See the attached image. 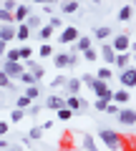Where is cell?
I'll list each match as a JSON object with an SVG mask.
<instances>
[{
  "label": "cell",
  "mask_w": 136,
  "mask_h": 151,
  "mask_svg": "<svg viewBox=\"0 0 136 151\" xmlns=\"http://www.w3.org/2000/svg\"><path fill=\"white\" fill-rule=\"evenodd\" d=\"M98 139H101V144H104L109 151H124V136H121L119 131L101 129V131H98Z\"/></svg>",
  "instance_id": "obj_1"
},
{
  "label": "cell",
  "mask_w": 136,
  "mask_h": 151,
  "mask_svg": "<svg viewBox=\"0 0 136 151\" xmlns=\"http://www.w3.org/2000/svg\"><path fill=\"white\" fill-rule=\"evenodd\" d=\"M131 35L129 33H116L114 40H111V48H114V53H129L131 50Z\"/></svg>",
  "instance_id": "obj_2"
},
{
  "label": "cell",
  "mask_w": 136,
  "mask_h": 151,
  "mask_svg": "<svg viewBox=\"0 0 136 151\" xmlns=\"http://www.w3.org/2000/svg\"><path fill=\"white\" fill-rule=\"evenodd\" d=\"M116 119H119L121 126H126V129H134V124H136V111H134V106H124V108H119Z\"/></svg>",
  "instance_id": "obj_3"
},
{
  "label": "cell",
  "mask_w": 136,
  "mask_h": 151,
  "mask_svg": "<svg viewBox=\"0 0 136 151\" xmlns=\"http://www.w3.org/2000/svg\"><path fill=\"white\" fill-rule=\"evenodd\" d=\"M78 28L76 25H65V28H60V35H58V43H63V45H73L78 40Z\"/></svg>",
  "instance_id": "obj_4"
},
{
  "label": "cell",
  "mask_w": 136,
  "mask_h": 151,
  "mask_svg": "<svg viewBox=\"0 0 136 151\" xmlns=\"http://www.w3.org/2000/svg\"><path fill=\"white\" fill-rule=\"evenodd\" d=\"M119 78H121V86H124V91H131V88L136 86V68H134V65L124 68Z\"/></svg>",
  "instance_id": "obj_5"
},
{
  "label": "cell",
  "mask_w": 136,
  "mask_h": 151,
  "mask_svg": "<svg viewBox=\"0 0 136 151\" xmlns=\"http://www.w3.org/2000/svg\"><path fill=\"white\" fill-rule=\"evenodd\" d=\"M0 70L13 81V78H20V73L25 68H23V63H8V60H3V63H0Z\"/></svg>",
  "instance_id": "obj_6"
},
{
  "label": "cell",
  "mask_w": 136,
  "mask_h": 151,
  "mask_svg": "<svg viewBox=\"0 0 136 151\" xmlns=\"http://www.w3.org/2000/svg\"><path fill=\"white\" fill-rule=\"evenodd\" d=\"M28 15H30V5L18 3V8L13 10V25H23V23L28 20Z\"/></svg>",
  "instance_id": "obj_7"
},
{
  "label": "cell",
  "mask_w": 136,
  "mask_h": 151,
  "mask_svg": "<svg viewBox=\"0 0 136 151\" xmlns=\"http://www.w3.org/2000/svg\"><path fill=\"white\" fill-rule=\"evenodd\" d=\"M65 96H81V81H78V76H68V81H65Z\"/></svg>",
  "instance_id": "obj_8"
},
{
  "label": "cell",
  "mask_w": 136,
  "mask_h": 151,
  "mask_svg": "<svg viewBox=\"0 0 136 151\" xmlns=\"http://www.w3.org/2000/svg\"><path fill=\"white\" fill-rule=\"evenodd\" d=\"M98 58H104L106 68H111V65H114L116 53H114V48H111V43H104V48H101V55H98Z\"/></svg>",
  "instance_id": "obj_9"
},
{
  "label": "cell",
  "mask_w": 136,
  "mask_h": 151,
  "mask_svg": "<svg viewBox=\"0 0 136 151\" xmlns=\"http://www.w3.org/2000/svg\"><path fill=\"white\" fill-rule=\"evenodd\" d=\"M45 108H50V111H60V108H65V98L63 96H48V98H45Z\"/></svg>",
  "instance_id": "obj_10"
},
{
  "label": "cell",
  "mask_w": 136,
  "mask_h": 151,
  "mask_svg": "<svg viewBox=\"0 0 136 151\" xmlns=\"http://www.w3.org/2000/svg\"><path fill=\"white\" fill-rule=\"evenodd\" d=\"M0 40L8 45V40H15V25H0Z\"/></svg>",
  "instance_id": "obj_11"
},
{
  "label": "cell",
  "mask_w": 136,
  "mask_h": 151,
  "mask_svg": "<svg viewBox=\"0 0 136 151\" xmlns=\"http://www.w3.org/2000/svg\"><path fill=\"white\" fill-rule=\"evenodd\" d=\"M131 18H134V3H126V5H121V10H119V20H121V23H129Z\"/></svg>",
  "instance_id": "obj_12"
},
{
  "label": "cell",
  "mask_w": 136,
  "mask_h": 151,
  "mask_svg": "<svg viewBox=\"0 0 136 151\" xmlns=\"http://www.w3.org/2000/svg\"><path fill=\"white\" fill-rule=\"evenodd\" d=\"M131 58H134V55H131V50H129V53H116V60H114V63L124 70V68H129V65H134V63H131Z\"/></svg>",
  "instance_id": "obj_13"
},
{
  "label": "cell",
  "mask_w": 136,
  "mask_h": 151,
  "mask_svg": "<svg viewBox=\"0 0 136 151\" xmlns=\"http://www.w3.org/2000/svg\"><path fill=\"white\" fill-rule=\"evenodd\" d=\"M88 48H91V35H78V40L73 43V50H76V53L81 50L83 53V50H88Z\"/></svg>",
  "instance_id": "obj_14"
},
{
  "label": "cell",
  "mask_w": 136,
  "mask_h": 151,
  "mask_svg": "<svg viewBox=\"0 0 136 151\" xmlns=\"http://www.w3.org/2000/svg\"><path fill=\"white\" fill-rule=\"evenodd\" d=\"M114 35V30H111L109 25H98V28H93V38H98V40H106V38H111Z\"/></svg>",
  "instance_id": "obj_15"
},
{
  "label": "cell",
  "mask_w": 136,
  "mask_h": 151,
  "mask_svg": "<svg viewBox=\"0 0 136 151\" xmlns=\"http://www.w3.org/2000/svg\"><path fill=\"white\" fill-rule=\"evenodd\" d=\"M23 25H25L28 30H40V28H43V20H40V15H28V20L23 23Z\"/></svg>",
  "instance_id": "obj_16"
},
{
  "label": "cell",
  "mask_w": 136,
  "mask_h": 151,
  "mask_svg": "<svg viewBox=\"0 0 136 151\" xmlns=\"http://www.w3.org/2000/svg\"><path fill=\"white\" fill-rule=\"evenodd\" d=\"M28 38H30V30L25 25H15V40H20V43L28 45Z\"/></svg>",
  "instance_id": "obj_17"
},
{
  "label": "cell",
  "mask_w": 136,
  "mask_h": 151,
  "mask_svg": "<svg viewBox=\"0 0 136 151\" xmlns=\"http://www.w3.org/2000/svg\"><path fill=\"white\" fill-rule=\"evenodd\" d=\"M78 8H81V3H76V0H71V3H60V13H63V15L78 13Z\"/></svg>",
  "instance_id": "obj_18"
},
{
  "label": "cell",
  "mask_w": 136,
  "mask_h": 151,
  "mask_svg": "<svg viewBox=\"0 0 136 151\" xmlns=\"http://www.w3.org/2000/svg\"><path fill=\"white\" fill-rule=\"evenodd\" d=\"M111 76H114V70H111V68H106V65H104V68H98L96 73H93V78H98V81L109 83V81H111Z\"/></svg>",
  "instance_id": "obj_19"
},
{
  "label": "cell",
  "mask_w": 136,
  "mask_h": 151,
  "mask_svg": "<svg viewBox=\"0 0 136 151\" xmlns=\"http://www.w3.org/2000/svg\"><path fill=\"white\" fill-rule=\"evenodd\" d=\"M53 65L55 68H68V53H53Z\"/></svg>",
  "instance_id": "obj_20"
},
{
  "label": "cell",
  "mask_w": 136,
  "mask_h": 151,
  "mask_svg": "<svg viewBox=\"0 0 136 151\" xmlns=\"http://www.w3.org/2000/svg\"><path fill=\"white\" fill-rule=\"evenodd\" d=\"M81 146H83L86 151H98V144H96V139H93V136H88V134L81 139Z\"/></svg>",
  "instance_id": "obj_21"
},
{
  "label": "cell",
  "mask_w": 136,
  "mask_h": 151,
  "mask_svg": "<svg viewBox=\"0 0 136 151\" xmlns=\"http://www.w3.org/2000/svg\"><path fill=\"white\" fill-rule=\"evenodd\" d=\"M0 88H8V91H13V93L18 91V86H15V83L10 81V78H8L5 73H3V70H0Z\"/></svg>",
  "instance_id": "obj_22"
},
{
  "label": "cell",
  "mask_w": 136,
  "mask_h": 151,
  "mask_svg": "<svg viewBox=\"0 0 136 151\" xmlns=\"http://www.w3.org/2000/svg\"><path fill=\"white\" fill-rule=\"evenodd\" d=\"M18 81H20V83H23L25 88H28V86H38V81H35V78H33V73H28V70H23Z\"/></svg>",
  "instance_id": "obj_23"
},
{
  "label": "cell",
  "mask_w": 136,
  "mask_h": 151,
  "mask_svg": "<svg viewBox=\"0 0 136 151\" xmlns=\"http://www.w3.org/2000/svg\"><path fill=\"white\" fill-rule=\"evenodd\" d=\"M23 96H25V98H30V101L35 103V98L40 96V88H38V86H28L25 91H23Z\"/></svg>",
  "instance_id": "obj_24"
},
{
  "label": "cell",
  "mask_w": 136,
  "mask_h": 151,
  "mask_svg": "<svg viewBox=\"0 0 136 151\" xmlns=\"http://www.w3.org/2000/svg\"><path fill=\"white\" fill-rule=\"evenodd\" d=\"M43 134H45V131L40 129V126H33V129L28 131V139H30V141H40V139H43Z\"/></svg>",
  "instance_id": "obj_25"
},
{
  "label": "cell",
  "mask_w": 136,
  "mask_h": 151,
  "mask_svg": "<svg viewBox=\"0 0 136 151\" xmlns=\"http://www.w3.org/2000/svg\"><path fill=\"white\" fill-rule=\"evenodd\" d=\"M38 38H40V40H45V43H48L50 38H53V28H50V25H43V28H40V30H38Z\"/></svg>",
  "instance_id": "obj_26"
},
{
  "label": "cell",
  "mask_w": 136,
  "mask_h": 151,
  "mask_svg": "<svg viewBox=\"0 0 136 151\" xmlns=\"http://www.w3.org/2000/svg\"><path fill=\"white\" fill-rule=\"evenodd\" d=\"M18 53H20V63H25V60H30L33 48H30V45H20V48H18Z\"/></svg>",
  "instance_id": "obj_27"
},
{
  "label": "cell",
  "mask_w": 136,
  "mask_h": 151,
  "mask_svg": "<svg viewBox=\"0 0 136 151\" xmlns=\"http://www.w3.org/2000/svg\"><path fill=\"white\" fill-rule=\"evenodd\" d=\"M23 119H25V111H20V108H13L10 111V124H20Z\"/></svg>",
  "instance_id": "obj_28"
},
{
  "label": "cell",
  "mask_w": 136,
  "mask_h": 151,
  "mask_svg": "<svg viewBox=\"0 0 136 151\" xmlns=\"http://www.w3.org/2000/svg\"><path fill=\"white\" fill-rule=\"evenodd\" d=\"M30 103H33V101H30V98H25L23 93H20L18 98H15V108H20V111H25V108L30 106Z\"/></svg>",
  "instance_id": "obj_29"
},
{
  "label": "cell",
  "mask_w": 136,
  "mask_h": 151,
  "mask_svg": "<svg viewBox=\"0 0 136 151\" xmlns=\"http://www.w3.org/2000/svg\"><path fill=\"white\" fill-rule=\"evenodd\" d=\"M0 25H13V13H8V10L0 8Z\"/></svg>",
  "instance_id": "obj_30"
},
{
  "label": "cell",
  "mask_w": 136,
  "mask_h": 151,
  "mask_svg": "<svg viewBox=\"0 0 136 151\" xmlns=\"http://www.w3.org/2000/svg\"><path fill=\"white\" fill-rule=\"evenodd\" d=\"M38 55H40V58H50V55H53V48H50V43H43V45H40Z\"/></svg>",
  "instance_id": "obj_31"
},
{
  "label": "cell",
  "mask_w": 136,
  "mask_h": 151,
  "mask_svg": "<svg viewBox=\"0 0 136 151\" xmlns=\"http://www.w3.org/2000/svg\"><path fill=\"white\" fill-rule=\"evenodd\" d=\"M81 55H83V58L88 60V63H91V60H96V58H98V53H96V48H93V45H91V48H88V50H83Z\"/></svg>",
  "instance_id": "obj_32"
},
{
  "label": "cell",
  "mask_w": 136,
  "mask_h": 151,
  "mask_svg": "<svg viewBox=\"0 0 136 151\" xmlns=\"http://www.w3.org/2000/svg\"><path fill=\"white\" fill-rule=\"evenodd\" d=\"M65 81H68V76H55L53 81H50V86H53V88H60V86H65Z\"/></svg>",
  "instance_id": "obj_33"
},
{
  "label": "cell",
  "mask_w": 136,
  "mask_h": 151,
  "mask_svg": "<svg viewBox=\"0 0 136 151\" xmlns=\"http://www.w3.org/2000/svg\"><path fill=\"white\" fill-rule=\"evenodd\" d=\"M0 8H3V10H8V13H13L18 8V3L15 0H5V3H0Z\"/></svg>",
  "instance_id": "obj_34"
},
{
  "label": "cell",
  "mask_w": 136,
  "mask_h": 151,
  "mask_svg": "<svg viewBox=\"0 0 136 151\" xmlns=\"http://www.w3.org/2000/svg\"><path fill=\"white\" fill-rule=\"evenodd\" d=\"M38 113H40V106H38V103H30V106L25 108V116H38Z\"/></svg>",
  "instance_id": "obj_35"
},
{
  "label": "cell",
  "mask_w": 136,
  "mask_h": 151,
  "mask_svg": "<svg viewBox=\"0 0 136 151\" xmlns=\"http://www.w3.org/2000/svg\"><path fill=\"white\" fill-rule=\"evenodd\" d=\"M71 116H73V113L68 111V108H60V111H58V121H68Z\"/></svg>",
  "instance_id": "obj_36"
},
{
  "label": "cell",
  "mask_w": 136,
  "mask_h": 151,
  "mask_svg": "<svg viewBox=\"0 0 136 151\" xmlns=\"http://www.w3.org/2000/svg\"><path fill=\"white\" fill-rule=\"evenodd\" d=\"M76 63H78V53L71 48V53H68V68H71V65H76Z\"/></svg>",
  "instance_id": "obj_37"
},
{
  "label": "cell",
  "mask_w": 136,
  "mask_h": 151,
  "mask_svg": "<svg viewBox=\"0 0 136 151\" xmlns=\"http://www.w3.org/2000/svg\"><path fill=\"white\" fill-rule=\"evenodd\" d=\"M48 25L53 28V30H55V28H60V15H50V20H48Z\"/></svg>",
  "instance_id": "obj_38"
},
{
  "label": "cell",
  "mask_w": 136,
  "mask_h": 151,
  "mask_svg": "<svg viewBox=\"0 0 136 151\" xmlns=\"http://www.w3.org/2000/svg\"><path fill=\"white\" fill-rule=\"evenodd\" d=\"M40 5H43V13H45V15H50V13L55 10V3H40Z\"/></svg>",
  "instance_id": "obj_39"
},
{
  "label": "cell",
  "mask_w": 136,
  "mask_h": 151,
  "mask_svg": "<svg viewBox=\"0 0 136 151\" xmlns=\"http://www.w3.org/2000/svg\"><path fill=\"white\" fill-rule=\"evenodd\" d=\"M104 113H111V116H116V113H119V106H116V103H109Z\"/></svg>",
  "instance_id": "obj_40"
},
{
  "label": "cell",
  "mask_w": 136,
  "mask_h": 151,
  "mask_svg": "<svg viewBox=\"0 0 136 151\" xmlns=\"http://www.w3.org/2000/svg\"><path fill=\"white\" fill-rule=\"evenodd\" d=\"M8 129H10V124H8V121H0V136H5Z\"/></svg>",
  "instance_id": "obj_41"
},
{
  "label": "cell",
  "mask_w": 136,
  "mask_h": 151,
  "mask_svg": "<svg viewBox=\"0 0 136 151\" xmlns=\"http://www.w3.org/2000/svg\"><path fill=\"white\" fill-rule=\"evenodd\" d=\"M106 106H109V103H104V101H96V103H93V108H96V111H101V113L106 111Z\"/></svg>",
  "instance_id": "obj_42"
},
{
  "label": "cell",
  "mask_w": 136,
  "mask_h": 151,
  "mask_svg": "<svg viewBox=\"0 0 136 151\" xmlns=\"http://www.w3.org/2000/svg\"><path fill=\"white\" fill-rule=\"evenodd\" d=\"M5 151H23V146H18V144H10Z\"/></svg>",
  "instance_id": "obj_43"
},
{
  "label": "cell",
  "mask_w": 136,
  "mask_h": 151,
  "mask_svg": "<svg viewBox=\"0 0 136 151\" xmlns=\"http://www.w3.org/2000/svg\"><path fill=\"white\" fill-rule=\"evenodd\" d=\"M5 50H8V45L3 43V40H0V55H5Z\"/></svg>",
  "instance_id": "obj_44"
},
{
  "label": "cell",
  "mask_w": 136,
  "mask_h": 151,
  "mask_svg": "<svg viewBox=\"0 0 136 151\" xmlns=\"http://www.w3.org/2000/svg\"><path fill=\"white\" fill-rule=\"evenodd\" d=\"M0 63H3V58H0Z\"/></svg>",
  "instance_id": "obj_45"
}]
</instances>
